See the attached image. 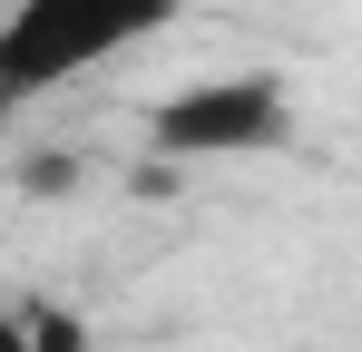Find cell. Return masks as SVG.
<instances>
[{"label": "cell", "mask_w": 362, "mask_h": 352, "mask_svg": "<svg viewBox=\"0 0 362 352\" xmlns=\"http://www.w3.org/2000/svg\"><path fill=\"white\" fill-rule=\"evenodd\" d=\"M0 352H88V323L59 303H30V313H0Z\"/></svg>", "instance_id": "obj_3"}, {"label": "cell", "mask_w": 362, "mask_h": 352, "mask_svg": "<svg viewBox=\"0 0 362 352\" xmlns=\"http://www.w3.org/2000/svg\"><path fill=\"white\" fill-rule=\"evenodd\" d=\"M0 117H10V98H0Z\"/></svg>", "instance_id": "obj_4"}, {"label": "cell", "mask_w": 362, "mask_h": 352, "mask_svg": "<svg viewBox=\"0 0 362 352\" xmlns=\"http://www.w3.org/2000/svg\"><path fill=\"white\" fill-rule=\"evenodd\" d=\"M186 0H10L0 10V98H40V88H69L88 69H108L118 49L177 30Z\"/></svg>", "instance_id": "obj_1"}, {"label": "cell", "mask_w": 362, "mask_h": 352, "mask_svg": "<svg viewBox=\"0 0 362 352\" xmlns=\"http://www.w3.org/2000/svg\"><path fill=\"white\" fill-rule=\"evenodd\" d=\"M147 147H157L167 167L274 157V147H294V98H284V78H264V69L196 78V88H167V98L147 108Z\"/></svg>", "instance_id": "obj_2"}]
</instances>
